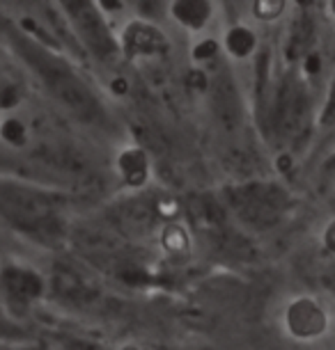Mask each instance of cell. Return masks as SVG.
<instances>
[{"label":"cell","instance_id":"3","mask_svg":"<svg viewBox=\"0 0 335 350\" xmlns=\"http://www.w3.org/2000/svg\"><path fill=\"white\" fill-rule=\"evenodd\" d=\"M28 60L37 67V74H42L46 85L51 92L60 98L62 105L74 112L76 117H81L83 122H97L101 117V105L97 101V96L92 94L90 88L78 78L74 71L67 69L64 64L55 62L53 57L44 55V51H30L25 53Z\"/></svg>","mask_w":335,"mask_h":350},{"label":"cell","instance_id":"10","mask_svg":"<svg viewBox=\"0 0 335 350\" xmlns=\"http://www.w3.org/2000/svg\"><path fill=\"white\" fill-rule=\"evenodd\" d=\"M156 222V211L154 204L140 202V200H131L124 202L117 208V224L127 236H145L152 231Z\"/></svg>","mask_w":335,"mask_h":350},{"label":"cell","instance_id":"17","mask_svg":"<svg viewBox=\"0 0 335 350\" xmlns=\"http://www.w3.org/2000/svg\"><path fill=\"white\" fill-rule=\"evenodd\" d=\"M312 35H314V23L308 16H301L297 23H294L292 37H290V57H306L308 49L312 44Z\"/></svg>","mask_w":335,"mask_h":350},{"label":"cell","instance_id":"12","mask_svg":"<svg viewBox=\"0 0 335 350\" xmlns=\"http://www.w3.org/2000/svg\"><path fill=\"white\" fill-rule=\"evenodd\" d=\"M117 170L124 183L131 188L145 186L149 179V163H147V151L142 147H129L117 156Z\"/></svg>","mask_w":335,"mask_h":350},{"label":"cell","instance_id":"6","mask_svg":"<svg viewBox=\"0 0 335 350\" xmlns=\"http://www.w3.org/2000/svg\"><path fill=\"white\" fill-rule=\"evenodd\" d=\"M122 51L129 60H161L170 51L166 35L147 21H131L122 32Z\"/></svg>","mask_w":335,"mask_h":350},{"label":"cell","instance_id":"25","mask_svg":"<svg viewBox=\"0 0 335 350\" xmlns=\"http://www.w3.org/2000/svg\"><path fill=\"white\" fill-rule=\"evenodd\" d=\"M321 69V57L317 55V53H308V55L303 57V71H308V74H319Z\"/></svg>","mask_w":335,"mask_h":350},{"label":"cell","instance_id":"15","mask_svg":"<svg viewBox=\"0 0 335 350\" xmlns=\"http://www.w3.org/2000/svg\"><path fill=\"white\" fill-rule=\"evenodd\" d=\"M159 243L170 259H186L190 254V239L186 227H182L179 222H168L161 229Z\"/></svg>","mask_w":335,"mask_h":350},{"label":"cell","instance_id":"16","mask_svg":"<svg viewBox=\"0 0 335 350\" xmlns=\"http://www.w3.org/2000/svg\"><path fill=\"white\" fill-rule=\"evenodd\" d=\"M258 49V37L246 25H234L225 35V51L234 57H248Z\"/></svg>","mask_w":335,"mask_h":350},{"label":"cell","instance_id":"26","mask_svg":"<svg viewBox=\"0 0 335 350\" xmlns=\"http://www.w3.org/2000/svg\"><path fill=\"white\" fill-rule=\"evenodd\" d=\"M110 90H113L117 96H124V94H129L131 85H129V81L124 76H115L113 81H110Z\"/></svg>","mask_w":335,"mask_h":350},{"label":"cell","instance_id":"7","mask_svg":"<svg viewBox=\"0 0 335 350\" xmlns=\"http://www.w3.org/2000/svg\"><path fill=\"white\" fill-rule=\"evenodd\" d=\"M285 325L292 336L308 341L324 334L328 319L319 302H314L312 298H297L285 312Z\"/></svg>","mask_w":335,"mask_h":350},{"label":"cell","instance_id":"21","mask_svg":"<svg viewBox=\"0 0 335 350\" xmlns=\"http://www.w3.org/2000/svg\"><path fill=\"white\" fill-rule=\"evenodd\" d=\"M321 181H324L326 188H331L335 193V154L328 158L324 163V167H321Z\"/></svg>","mask_w":335,"mask_h":350},{"label":"cell","instance_id":"9","mask_svg":"<svg viewBox=\"0 0 335 350\" xmlns=\"http://www.w3.org/2000/svg\"><path fill=\"white\" fill-rule=\"evenodd\" d=\"M0 286L8 293V298L16 305H28L37 300L44 291V282L35 270L10 266L0 273Z\"/></svg>","mask_w":335,"mask_h":350},{"label":"cell","instance_id":"19","mask_svg":"<svg viewBox=\"0 0 335 350\" xmlns=\"http://www.w3.org/2000/svg\"><path fill=\"white\" fill-rule=\"evenodd\" d=\"M285 8L287 3H282V0H258V3H253V14L260 21H273L285 12Z\"/></svg>","mask_w":335,"mask_h":350},{"label":"cell","instance_id":"2","mask_svg":"<svg viewBox=\"0 0 335 350\" xmlns=\"http://www.w3.org/2000/svg\"><path fill=\"white\" fill-rule=\"evenodd\" d=\"M227 206L253 229H271L290 206L287 190L271 181H251L225 190Z\"/></svg>","mask_w":335,"mask_h":350},{"label":"cell","instance_id":"29","mask_svg":"<svg viewBox=\"0 0 335 350\" xmlns=\"http://www.w3.org/2000/svg\"><path fill=\"white\" fill-rule=\"evenodd\" d=\"M120 350H140L138 346H124V348H120Z\"/></svg>","mask_w":335,"mask_h":350},{"label":"cell","instance_id":"28","mask_svg":"<svg viewBox=\"0 0 335 350\" xmlns=\"http://www.w3.org/2000/svg\"><path fill=\"white\" fill-rule=\"evenodd\" d=\"M328 10H331V14L335 16V0H333V3H328Z\"/></svg>","mask_w":335,"mask_h":350},{"label":"cell","instance_id":"5","mask_svg":"<svg viewBox=\"0 0 335 350\" xmlns=\"http://www.w3.org/2000/svg\"><path fill=\"white\" fill-rule=\"evenodd\" d=\"M62 8L69 12V18L74 23V30L78 32V39L97 55L99 60H110L117 53V44L110 35L103 14L95 3H62Z\"/></svg>","mask_w":335,"mask_h":350},{"label":"cell","instance_id":"18","mask_svg":"<svg viewBox=\"0 0 335 350\" xmlns=\"http://www.w3.org/2000/svg\"><path fill=\"white\" fill-rule=\"evenodd\" d=\"M0 137H3L5 142L12 144V147H21L25 142V126L21 120H5L0 124Z\"/></svg>","mask_w":335,"mask_h":350},{"label":"cell","instance_id":"13","mask_svg":"<svg viewBox=\"0 0 335 350\" xmlns=\"http://www.w3.org/2000/svg\"><path fill=\"white\" fill-rule=\"evenodd\" d=\"M214 105L219 110L221 120L225 122L227 129H234L241 120L239 108V94H236L234 83L227 76H216L214 81Z\"/></svg>","mask_w":335,"mask_h":350},{"label":"cell","instance_id":"1","mask_svg":"<svg viewBox=\"0 0 335 350\" xmlns=\"http://www.w3.org/2000/svg\"><path fill=\"white\" fill-rule=\"evenodd\" d=\"M0 211L12 224L37 239H51L62 231L58 204L49 195L23 186H0Z\"/></svg>","mask_w":335,"mask_h":350},{"label":"cell","instance_id":"8","mask_svg":"<svg viewBox=\"0 0 335 350\" xmlns=\"http://www.w3.org/2000/svg\"><path fill=\"white\" fill-rule=\"evenodd\" d=\"M53 286L55 293H60L64 300L74 302V305H85L97 298V284L85 275V270L69 266V263L55 266Z\"/></svg>","mask_w":335,"mask_h":350},{"label":"cell","instance_id":"22","mask_svg":"<svg viewBox=\"0 0 335 350\" xmlns=\"http://www.w3.org/2000/svg\"><path fill=\"white\" fill-rule=\"evenodd\" d=\"M186 85L190 90H207V76L200 69H190L186 74Z\"/></svg>","mask_w":335,"mask_h":350},{"label":"cell","instance_id":"24","mask_svg":"<svg viewBox=\"0 0 335 350\" xmlns=\"http://www.w3.org/2000/svg\"><path fill=\"white\" fill-rule=\"evenodd\" d=\"M321 124H324V126L335 124V81H333V88H331V98H328V105H326L324 115H321Z\"/></svg>","mask_w":335,"mask_h":350},{"label":"cell","instance_id":"4","mask_svg":"<svg viewBox=\"0 0 335 350\" xmlns=\"http://www.w3.org/2000/svg\"><path fill=\"white\" fill-rule=\"evenodd\" d=\"M308 120H310V98L306 85L299 81V76L287 74L273 92L271 129L282 140L294 142L308 129Z\"/></svg>","mask_w":335,"mask_h":350},{"label":"cell","instance_id":"20","mask_svg":"<svg viewBox=\"0 0 335 350\" xmlns=\"http://www.w3.org/2000/svg\"><path fill=\"white\" fill-rule=\"evenodd\" d=\"M216 53H219V42H214V39H205L202 44L195 46V51H193V57L198 62L202 60H212V57H216Z\"/></svg>","mask_w":335,"mask_h":350},{"label":"cell","instance_id":"27","mask_svg":"<svg viewBox=\"0 0 335 350\" xmlns=\"http://www.w3.org/2000/svg\"><path fill=\"white\" fill-rule=\"evenodd\" d=\"M324 247L328 250V252L335 254V220L328 224L326 231H324Z\"/></svg>","mask_w":335,"mask_h":350},{"label":"cell","instance_id":"11","mask_svg":"<svg viewBox=\"0 0 335 350\" xmlns=\"http://www.w3.org/2000/svg\"><path fill=\"white\" fill-rule=\"evenodd\" d=\"M188 213L200 231H207L212 236L225 234V208L221 202L212 200V197H198L190 202Z\"/></svg>","mask_w":335,"mask_h":350},{"label":"cell","instance_id":"14","mask_svg":"<svg viewBox=\"0 0 335 350\" xmlns=\"http://www.w3.org/2000/svg\"><path fill=\"white\" fill-rule=\"evenodd\" d=\"M170 14L186 28L200 30L212 16V3H205V0H175V3H170Z\"/></svg>","mask_w":335,"mask_h":350},{"label":"cell","instance_id":"23","mask_svg":"<svg viewBox=\"0 0 335 350\" xmlns=\"http://www.w3.org/2000/svg\"><path fill=\"white\" fill-rule=\"evenodd\" d=\"M18 101H21V94H18L16 88H8L0 94V108H14Z\"/></svg>","mask_w":335,"mask_h":350}]
</instances>
